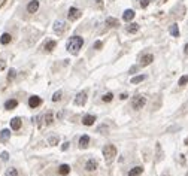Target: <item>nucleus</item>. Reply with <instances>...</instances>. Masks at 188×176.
Here are the masks:
<instances>
[{
    "instance_id": "nucleus-21",
    "label": "nucleus",
    "mask_w": 188,
    "mask_h": 176,
    "mask_svg": "<svg viewBox=\"0 0 188 176\" xmlns=\"http://www.w3.org/2000/svg\"><path fill=\"white\" fill-rule=\"evenodd\" d=\"M58 172H60V175H63V176L69 175V172H70V166H67V164H61L60 169H58Z\"/></svg>"
},
{
    "instance_id": "nucleus-34",
    "label": "nucleus",
    "mask_w": 188,
    "mask_h": 176,
    "mask_svg": "<svg viewBox=\"0 0 188 176\" xmlns=\"http://www.w3.org/2000/svg\"><path fill=\"white\" fill-rule=\"evenodd\" d=\"M104 130H108V125H106V124H102V125L97 128V131H99V133H104Z\"/></svg>"
},
{
    "instance_id": "nucleus-24",
    "label": "nucleus",
    "mask_w": 188,
    "mask_h": 176,
    "mask_svg": "<svg viewBox=\"0 0 188 176\" xmlns=\"http://www.w3.org/2000/svg\"><path fill=\"white\" fill-rule=\"evenodd\" d=\"M0 42H2L3 45H8V43L11 42V35H9V33H3L2 37H0Z\"/></svg>"
},
{
    "instance_id": "nucleus-17",
    "label": "nucleus",
    "mask_w": 188,
    "mask_h": 176,
    "mask_svg": "<svg viewBox=\"0 0 188 176\" xmlns=\"http://www.w3.org/2000/svg\"><path fill=\"white\" fill-rule=\"evenodd\" d=\"M18 106V102L15 99H11V100H8L6 103H5V107L8 109V110H12V109H15Z\"/></svg>"
},
{
    "instance_id": "nucleus-14",
    "label": "nucleus",
    "mask_w": 188,
    "mask_h": 176,
    "mask_svg": "<svg viewBox=\"0 0 188 176\" xmlns=\"http://www.w3.org/2000/svg\"><path fill=\"white\" fill-rule=\"evenodd\" d=\"M88 143H90V136H87V134L81 136V139H79V148L81 149H85L87 146H88Z\"/></svg>"
},
{
    "instance_id": "nucleus-5",
    "label": "nucleus",
    "mask_w": 188,
    "mask_h": 176,
    "mask_svg": "<svg viewBox=\"0 0 188 176\" xmlns=\"http://www.w3.org/2000/svg\"><path fill=\"white\" fill-rule=\"evenodd\" d=\"M81 15H82V12H81L78 8H70V9H69V14H67V18L70 21H76L78 18H81Z\"/></svg>"
},
{
    "instance_id": "nucleus-30",
    "label": "nucleus",
    "mask_w": 188,
    "mask_h": 176,
    "mask_svg": "<svg viewBox=\"0 0 188 176\" xmlns=\"http://www.w3.org/2000/svg\"><path fill=\"white\" fill-rule=\"evenodd\" d=\"M15 76H17V70L15 69H11V70L8 72V81H12Z\"/></svg>"
},
{
    "instance_id": "nucleus-22",
    "label": "nucleus",
    "mask_w": 188,
    "mask_h": 176,
    "mask_svg": "<svg viewBox=\"0 0 188 176\" xmlns=\"http://www.w3.org/2000/svg\"><path fill=\"white\" fill-rule=\"evenodd\" d=\"M42 118H43V124H45V125H50V124H52V112H46Z\"/></svg>"
},
{
    "instance_id": "nucleus-2",
    "label": "nucleus",
    "mask_w": 188,
    "mask_h": 176,
    "mask_svg": "<svg viewBox=\"0 0 188 176\" xmlns=\"http://www.w3.org/2000/svg\"><path fill=\"white\" fill-rule=\"evenodd\" d=\"M115 155H117V148L114 145H106L103 148V157H104V161L108 164L112 163V160L115 158Z\"/></svg>"
},
{
    "instance_id": "nucleus-35",
    "label": "nucleus",
    "mask_w": 188,
    "mask_h": 176,
    "mask_svg": "<svg viewBox=\"0 0 188 176\" xmlns=\"http://www.w3.org/2000/svg\"><path fill=\"white\" fill-rule=\"evenodd\" d=\"M93 48H94V49H100V48H102V42H100V40H97V42H94V45H93Z\"/></svg>"
},
{
    "instance_id": "nucleus-37",
    "label": "nucleus",
    "mask_w": 188,
    "mask_h": 176,
    "mask_svg": "<svg viewBox=\"0 0 188 176\" xmlns=\"http://www.w3.org/2000/svg\"><path fill=\"white\" fill-rule=\"evenodd\" d=\"M149 5V0H140V8H146Z\"/></svg>"
},
{
    "instance_id": "nucleus-4",
    "label": "nucleus",
    "mask_w": 188,
    "mask_h": 176,
    "mask_svg": "<svg viewBox=\"0 0 188 176\" xmlns=\"http://www.w3.org/2000/svg\"><path fill=\"white\" fill-rule=\"evenodd\" d=\"M87 103V91H81L76 94L75 97V105L76 106H84Z\"/></svg>"
},
{
    "instance_id": "nucleus-6",
    "label": "nucleus",
    "mask_w": 188,
    "mask_h": 176,
    "mask_svg": "<svg viewBox=\"0 0 188 176\" xmlns=\"http://www.w3.org/2000/svg\"><path fill=\"white\" fill-rule=\"evenodd\" d=\"M52 29H54V32H55L57 35H63L64 30H66V24H64L63 21H55L54 25H52Z\"/></svg>"
},
{
    "instance_id": "nucleus-19",
    "label": "nucleus",
    "mask_w": 188,
    "mask_h": 176,
    "mask_svg": "<svg viewBox=\"0 0 188 176\" xmlns=\"http://www.w3.org/2000/svg\"><path fill=\"white\" fill-rule=\"evenodd\" d=\"M142 172H143V167L136 166V167H133V169L128 172V176H139V175H142Z\"/></svg>"
},
{
    "instance_id": "nucleus-45",
    "label": "nucleus",
    "mask_w": 188,
    "mask_h": 176,
    "mask_svg": "<svg viewBox=\"0 0 188 176\" xmlns=\"http://www.w3.org/2000/svg\"><path fill=\"white\" fill-rule=\"evenodd\" d=\"M187 176H188V172H187Z\"/></svg>"
},
{
    "instance_id": "nucleus-42",
    "label": "nucleus",
    "mask_w": 188,
    "mask_h": 176,
    "mask_svg": "<svg viewBox=\"0 0 188 176\" xmlns=\"http://www.w3.org/2000/svg\"><path fill=\"white\" fill-rule=\"evenodd\" d=\"M184 52H185V54H187V55H188V43H187V45H185V48H184Z\"/></svg>"
},
{
    "instance_id": "nucleus-33",
    "label": "nucleus",
    "mask_w": 188,
    "mask_h": 176,
    "mask_svg": "<svg viewBox=\"0 0 188 176\" xmlns=\"http://www.w3.org/2000/svg\"><path fill=\"white\" fill-rule=\"evenodd\" d=\"M0 158L3 160V161H8V160H9V154H8L6 151H3V152L0 154Z\"/></svg>"
},
{
    "instance_id": "nucleus-38",
    "label": "nucleus",
    "mask_w": 188,
    "mask_h": 176,
    "mask_svg": "<svg viewBox=\"0 0 188 176\" xmlns=\"http://www.w3.org/2000/svg\"><path fill=\"white\" fill-rule=\"evenodd\" d=\"M6 67V61L5 60H0V70H3Z\"/></svg>"
},
{
    "instance_id": "nucleus-12",
    "label": "nucleus",
    "mask_w": 188,
    "mask_h": 176,
    "mask_svg": "<svg viewBox=\"0 0 188 176\" xmlns=\"http://www.w3.org/2000/svg\"><path fill=\"white\" fill-rule=\"evenodd\" d=\"M9 137H11V130H8V128L2 130V133H0V142L2 143H6V142L9 140Z\"/></svg>"
},
{
    "instance_id": "nucleus-10",
    "label": "nucleus",
    "mask_w": 188,
    "mask_h": 176,
    "mask_svg": "<svg viewBox=\"0 0 188 176\" xmlns=\"http://www.w3.org/2000/svg\"><path fill=\"white\" fill-rule=\"evenodd\" d=\"M135 11L133 9H127V11H124V14H122V18H124V21H127V22H130L133 18H135Z\"/></svg>"
},
{
    "instance_id": "nucleus-8",
    "label": "nucleus",
    "mask_w": 188,
    "mask_h": 176,
    "mask_svg": "<svg viewBox=\"0 0 188 176\" xmlns=\"http://www.w3.org/2000/svg\"><path fill=\"white\" fill-rule=\"evenodd\" d=\"M40 103H42V100H40L39 96H32V97L29 99V106H30V107H39Z\"/></svg>"
},
{
    "instance_id": "nucleus-13",
    "label": "nucleus",
    "mask_w": 188,
    "mask_h": 176,
    "mask_svg": "<svg viewBox=\"0 0 188 176\" xmlns=\"http://www.w3.org/2000/svg\"><path fill=\"white\" fill-rule=\"evenodd\" d=\"M94 123H96V117L94 115H85L82 118V124L84 125H93Z\"/></svg>"
},
{
    "instance_id": "nucleus-11",
    "label": "nucleus",
    "mask_w": 188,
    "mask_h": 176,
    "mask_svg": "<svg viewBox=\"0 0 188 176\" xmlns=\"http://www.w3.org/2000/svg\"><path fill=\"white\" fill-rule=\"evenodd\" d=\"M37 9H39V2H37V0H32V2L27 5V11H29L30 14H34Z\"/></svg>"
},
{
    "instance_id": "nucleus-3",
    "label": "nucleus",
    "mask_w": 188,
    "mask_h": 176,
    "mask_svg": "<svg viewBox=\"0 0 188 176\" xmlns=\"http://www.w3.org/2000/svg\"><path fill=\"white\" fill-rule=\"evenodd\" d=\"M146 103V99L143 97V96H136V97H133V100H132V106H133V109H142L143 106Z\"/></svg>"
},
{
    "instance_id": "nucleus-43",
    "label": "nucleus",
    "mask_w": 188,
    "mask_h": 176,
    "mask_svg": "<svg viewBox=\"0 0 188 176\" xmlns=\"http://www.w3.org/2000/svg\"><path fill=\"white\" fill-rule=\"evenodd\" d=\"M96 3H97V6H102L103 2H102V0H96Z\"/></svg>"
},
{
    "instance_id": "nucleus-20",
    "label": "nucleus",
    "mask_w": 188,
    "mask_h": 176,
    "mask_svg": "<svg viewBox=\"0 0 188 176\" xmlns=\"http://www.w3.org/2000/svg\"><path fill=\"white\" fill-rule=\"evenodd\" d=\"M169 32H170V35L173 36V37H178V36H179V27H178V24H172Z\"/></svg>"
},
{
    "instance_id": "nucleus-15",
    "label": "nucleus",
    "mask_w": 188,
    "mask_h": 176,
    "mask_svg": "<svg viewBox=\"0 0 188 176\" xmlns=\"http://www.w3.org/2000/svg\"><path fill=\"white\" fill-rule=\"evenodd\" d=\"M104 24H106L108 27H118V19L114 17H108L106 21H104Z\"/></svg>"
},
{
    "instance_id": "nucleus-26",
    "label": "nucleus",
    "mask_w": 188,
    "mask_h": 176,
    "mask_svg": "<svg viewBox=\"0 0 188 176\" xmlns=\"http://www.w3.org/2000/svg\"><path fill=\"white\" fill-rule=\"evenodd\" d=\"M5 176H18V172L15 167H9L6 172H5Z\"/></svg>"
},
{
    "instance_id": "nucleus-27",
    "label": "nucleus",
    "mask_w": 188,
    "mask_h": 176,
    "mask_svg": "<svg viewBox=\"0 0 188 176\" xmlns=\"http://www.w3.org/2000/svg\"><path fill=\"white\" fill-rule=\"evenodd\" d=\"M145 79V75H139V76H135L132 81H130V84H139V82H142Z\"/></svg>"
},
{
    "instance_id": "nucleus-9",
    "label": "nucleus",
    "mask_w": 188,
    "mask_h": 176,
    "mask_svg": "<svg viewBox=\"0 0 188 176\" xmlns=\"http://www.w3.org/2000/svg\"><path fill=\"white\" fill-rule=\"evenodd\" d=\"M97 169V161L96 160H88L85 163V170H88V172H94Z\"/></svg>"
},
{
    "instance_id": "nucleus-18",
    "label": "nucleus",
    "mask_w": 188,
    "mask_h": 176,
    "mask_svg": "<svg viewBox=\"0 0 188 176\" xmlns=\"http://www.w3.org/2000/svg\"><path fill=\"white\" fill-rule=\"evenodd\" d=\"M55 40H48V42H45V45H43V49L46 51V52H51L52 49L55 48Z\"/></svg>"
},
{
    "instance_id": "nucleus-7",
    "label": "nucleus",
    "mask_w": 188,
    "mask_h": 176,
    "mask_svg": "<svg viewBox=\"0 0 188 176\" xmlns=\"http://www.w3.org/2000/svg\"><path fill=\"white\" fill-rule=\"evenodd\" d=\"M154 61V55L152 54H146V55H142V58H140V66L143 67V66H148V64H151Z\"/></svg>"
},
{
    "instance_id": "nucleus-29",
    "label": "nucleus",
    "mask_w": 188,
    "mask_h": 176,
    "mask_svg": "<svg viewBox=\"0 0 188 176\" xmlns=\"http://www.w3.org/2000/svg\"><path fill=\"white\" fill-rule=\"evenodd\" d=\"M112 99H114V94H112V93H106V94L102 97V100L103 102H106V103H109Z\"/></svg>"
},
{
    "instance_id": "nucleus-41",
    "label": "nucleus",
    "mask_w": 188,
    "mask_h": 176,
    "mask_svg": "<svg viewBox=\"0 0 188 176\" xmlns=\"http://www.w3.org/2000/svg\"><path fill=\"white\" fill-rule=\"evenodd\" d=\"M136 70H137V66H132L130 67V73H135Z\"/></svg>"
},
{
    "instance_id": "nucleus-44",
    "label": "nucleus",
    "mask_w": 188,
    "mask_h": 176,
    "mask_svg": "<svg viewBox=\"0 0 188 176\" xmlns=\"http://www.w3.org/2000/svg\"><path fill=\"white\" fill-rule=\"evenodd\" d=\"M185 145H187V146H188V137H187V139H185Z\"/></svg>"
},
{
    "instance_id": "nucleus-16",
    "label": "nucleus",
    "mask_w": 188,
    "mask_h": 176,
    "mask_svg": "<svg viewBox=\"0 0 188 176\" xmlns=\"http://www.w3.org/2000/svg\"><path fill=\"white\" fill-rule=\"evenodd\" d=\"M19 127H21V118H18V117L12 118L11 120V128L12 130H19Z\"/></svg>"
},
{
    "instance_id": "nucleus-1",
    "label": "nucleus",
    "mask_w": 188,
    "mask_h": 176,
    "mask_svg": "<svg viewBox=\"0 0 188 176\" xmlns=\"http://www.w3.org/2000/svg\"><path fill=\"white\" fill-rule=\"evenodd\" d=\"M82 45H84V39H82L81 36H72V37L67 40L66 48H67V51L70 54L76 55V54L79 52V49L82 48Z\"/></svg>"
},
{
    "instance_id": "nucleus-28",
    "label": "nucleus",
    "mask_w": 188,
    "mask_h": 176,
    "mask_svg": "<svg viewBox=\"0 0 188 176\" xmlns=\"http://www.w3.org/2000/svg\"><path fill=\"white\" fill-rule=\"evenodd\" d=\"M48 143H50L51 146L58 145V137H57V136H50V137H48Z\"/></svg>"
},
{
    "instance_id": "nucleus-23",
    "label": "nucleus",
    "mask_w": 188,
    "mask_h": 176,
    "mask_svg": "<svg viewBox=\"0 0 188 176\" xmlns=\"http://www.w3.org/2000/svg\"><path fill=\"white\" fill-rule=\"evenodd\" d=\"M127 32H128V33H136V32H139V24L132 22L130 25H127Z\"/></svg>"
},
{
    "instance_id": "nucleus-32",
    "label": "nucleus",
    "mask_w": 188,
    "mask_h": 176,
    "mask_svg": "<svg viewBox=\"0 0 188 176\" xmlns=\"http://www.w3.org/2000/svg\"><path fill=\"white\" fill-rule=\"evenodd\" d=\"M187 82H188V75H184V76H181V79H179V82H178V84H179L181 87H184Z\"/></svg>"
},
{
    "instance_id": "nucleus-31",
    "label": "nucleus",
    "mask_w": 188,
    "mask_h": 176,
    "mask_svg": "<svg viewBox=\"0 0 188 176\" xmlns=\"http://www.w3.org/2000/svg\"><path fill=\"white\" fill-rule=\"evenodd\" d=\"M61 91H57V93H54V96H52V102H58V100H61Z\"/></svg>"
},
{
    "instance_id": "nucleus-40",
    "label": "nucleus",
    "mask_w": 188,
    "mask_h": 176,
    "mask_svg": "<svg viewBox=\"0 0 188 176\" xmlns=\"http://www.w3.org/2000/svg\"><path fill=\"white\" fill-rule=\"evenodd\" d=\"M120 97H121V100H125V99L128 97V94H125V93H122V94H121Z\"/></svg>"
},
{
    "instance_id": "nucleus-25",
    "label": "nucleus",
    "mask_w": 188,
    "mask_h": 176,
    "mask_svg": "<svg viewBox=\"0 0 188 176\" xmlns=\"http://www.w3.org/2000/svg\"><path fill=\"white\" fill-rule=\"evenodd\" d=\"M155 149H157V157H155V160H157V161H160V160L163 158V151H161V145H160V143H157V145H155Z\"/></svg>"
},
{
    "instance_id": "nucleus-39",
    "label": "nucleus",
    "mask_w": 188,
    "mask_h": 176,
    "mask_svg": "<svg viewBox=\"0 0 188 176\" xmlns=\"http://www.w3.org/2000/svg\"><path fill=\"white\" fill-rule=\"evenodd\" d=\"M67 148H69V142H64V143L61 145V149H63V151H67Z\"/></svg>"
},
{
    "instance_id": "nucleus-36",
    "label": "nucleus",
    "mask_w": 188,
    "mask_h": 176,
    "mask_svg": "<svg viewBox=\"0 0 188 176\" xmlns=\"http://www.w3.org/2000/svg\"><path fill=\"white\" fill-rule=\"evenodd\" d=\"M173 130H181V127H179V125H173V127H169V128H167L169 133H173Z\"/></svg>"
}]
</instances>
